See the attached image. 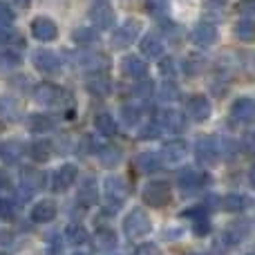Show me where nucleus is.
Here are the masks:
<instances>
[{
    "instance_id": "7",
    "label": "nucleus",
    "mask_w": 255,
    "mask_h": 255,
    "mask_svg": "<svg viewBox=\"0 0 255 255\" xmlns=\"http://www.w3.org/2000/svg\"><path fill=\"white\" fill-rule=\"evenodd\" d=\"M195 157H197V161L204 163V166H215V163L220 161L215 139H213V136H202V139L197 141V145H195Z\"/></svg>"
},
{
    "instance_id": "42",
    "label": "nucleus",
    "mask_w": 255,
    "mask_h": 255,
    "mask_svg": "<svg viewBox=\"0 0 255 255\" xmlns=\"http://www.w3.org/2000/svg\"><path fill=\"white\" fill-rule=\"evenodd\" d=\"M152 92H154V83H152V81H141V83H136L134 90H132V94H134V97H139V99H148Z\"/></svg>"
},
{
    "instance_id": "51",
    "label": "nucleus",
    "mask_w": 255,
    "mask_h": 255,
    "mask_svg": "<svg viewBox=\"0 0 255 255\" xmlns=\"http://www.w3.org/2000/svg\"><path fill=\"white\" fill-rule=\"evenodd\" d=\"M238 11L240 13H251L253 11V0H242V2L238 4Z\"/></svg>"
},
{
    "instance_id": "49",
    "label": "nucleus",
    "mask_w": 255,
    "mask_h": 255,
    "mask_svg": "<svg viewBox=\"0 0 255 255\" xmlns=\"http://www.w3.org/2000/svg\"><path fill=\"white\" fill-rule=\"evenodd\" d=\"M61 253H63L61 240H58V238H52V242H49V249H47V255H61Z\"/></svg>"
},
{
    "instance_id": "8",
    "label": "nucleus",
    "mask_w": 255,
    "mask_h": 255,
    "mask_svg": "<svg viewBox=\"0 0 255 255\" xmlns=\"http://www.w3.org/2000/svg\"><path fill=\"white\" fill-rule=\"evenodd\" d=\"M103 193H106V197L110 204L121 206L128 197V186L121 177H108V179L103 181Z\"/></svg>"
},
{
    "instance_id": "34",
    "label": "nucleus",
    "mask_w": 255,
    "mask_h": 255,
    "mask_svg": "<svg viewBox=\"0 0 255 255\" xmlns=\"http://www.w3.org/2000/svg\"><path fill=\"white\" fill-rule=\"evenodd\" d=\"M79 204H83V206H92V204H97V186L92 184V181H85L83 186L79 188Z\"/></svg>"
},
{
    "instance_id": "45",
    "label": "nucleus",
    "mask_w": 255,
    "mask_h": 255,
    "mask_svg": "<svg viewBox=\"0 0 255 255\" xmlns=\"http://www.w3.org/2000/svg\"><path fill=\"white\" fill-rule=\"evenodd\" d=\"M175 65H177L175 58L168 56V58H163V61H161V65H159V72H161L163 76H170V79H172V76L177 74V67Z\"/></svg>"
},
{
    "instance_id": "4",
    "label": "nucleus",
    "mask_w": 255,
    "mask_h": 255,
    "mask_svg": "<svg viewBox=\"0 0 255 255\" xmlns=\"http://www.w3.org/2000/svg\"><path fill=\"white\" fill-rule=\"evenodd\" d=\"M139 31H141V22L139 20H126L124 25H121L119 29H115V34H112V45H115L117 49L130 47V45L136 40Z\"/></svg>"
},
{
    "instance_id": "33",
    "label": "nucleus",
    "mask_w": 255,
    "mask_h": 255,
    "mask_svg": "<svg viewBox=\"0 0 255 255\" xmlns=\"http://www.w3.org/2000/svg\"><path fill=\"white\" fill-rule=\"evenodd\" d=\"M94 244L99 249H115L117 247V233L112 229H99L94 235Z\"/></svg>"
},
{
    "instance_id": "28",
    "label": "nucleus",
    "mask_w": 255,
    "mask_h": 255,
    "mask_svg": "<svg viewBox=\"0 0 255 255\" xmlns=\"http://www.w3.org/2000/svg\"><path fill=\"white\" fill-rule=\"evenodd\" d=\"M136 168H139L141 172H145V175L157 172L159 168H161V159H159L157 154H152V152H143V154L136 157Z\"/></svg>"
},
{
    "instance_id": "22",
    "label": "nucleus",
    "mask_w": 255,
    "mask_h": 255,
    "mask_svg": "<svg viewBox=\"0 0 255 255\" xmlns=\"http://www.w3.org/2000/svg\"><path fill=\"white\" fill-rule=\"evenodd\" d=\"M247 222H233V224H229L224 229V233H222V242L229 244V247H233V244H240L244 238H247L249 229H247Z\"/></svg>"
},
{
    "instance_id": "41",
    "label": "nucleus",
    "mask_w": 255,
    "mask_h": 255,
    "mask_svg": "<svg viewBox=\"0 0 255 255\" xmlns=\"http://www.w3.org/2000/svg\"><path fill=\"white\" fill-rule=\"evenodd\" d=\"M204 65H206V61H204L202 56H188L184 61V67H186V74L195 76L199 74V72H204Z\"/></svg>"
},
{
    "instance_id": "11",
    "label": "nucleus",
    "mask_w": 255,
    "mask_h": 255,
    "mask_svg": "<svg viewBox=\"0 0 255 255\" xmlns=\"http://www.w3.org/2000/svg\"><path fill=\"white\" fill-rule=\"evenodd\" d=\"M22 157H25V143H22V141L7 139L0 143V159H2V163L13 166V163H18Z\"/></svg>"
},
{
    "instance_id": "24",
    "label": "nucleus",
    "mask_w": 255,
    "mask_h": 255,
    "mask_svg": "<svg viewBox=\"0 0 255 255\" xmlns=\"http://www.w3.org/2000/svg\"><path fill=\"white\" fill-rule=\"evenodd\" d=\"M76 63L85 70H103L108 67V58L103 54H97V52H83L76 56Z\"/></svg>"
},
{
    "instance_id": "17",
    "label": "nucleus",
    "mask_w": 255,
    "mask_h": 255,
    "mask_svg": "<svg viewBox=\"0 0 255 255\" xmlns=\"http://www.w3.org/2000/svg\"><path fill=\"white\" fill-rule=\"evenodd\" d=\"M121 72H124V76H128V79H143L148 74V65L139 56H126L121 61Z\"/></svg>"
},
{
    "instance_id": "27",
    "label": "nucleus",
    "mask_w": 255,
    "mask_h": 255,
    "mask_svg": "<svg viewBox=\"0 0 255 255\" xmlns=\"http://www.w3.org/2000/svg\"><path fill=\"white\" fill-rule=\"evenodd\" d=\"M27 128L34 134H43V132H49L54 128V121L49 119L47 115H29L27 117Z\"/></svg>"
},
{
    "instance_id": "35",
    "label": "nucleus",
    "mask_w": 255,
    "mask_h": 255,
    "mask_svg": "<svg viewBox=\"0 0 255 255\" xmlns=\"http://www.w3.org/2000/svg\"><path fill=\"white\" fill-rule=\"evenodd\" d=\"M0 117H4V119H18L20 117V106L13 99L0 97Z\"/></svg>"
},
{
    "instance_id": "1",
    "label": "nucleus",
    "mask_w": 255,
    "mask_h": 255,
    "mask_svg": "<svg viewBox=\"0 0 255 255\" xmlns=\"http://www.w3.org/2000/svg\"><path fill=\"white\" fill-rule=\"evenodd\" d=\"M34 99L36 103H43L49 108H61V106H70L72 97L67 92H63L61 88H56L54 83H40L34 88Z\"/></svg>"
},
{
    "instance_id": "57",
    "label": "nucleus",
    "mask_w": 255,
    "mask_h": 255,
    "mask_svg": "<svg viewBox=\"0 0 255 255\" xmlns=\"http://www.w3.org/2000/svg\"><path fill=\"white\" fill-rule=\"evenodd\" d=\"M76 255H85V253H76Z\"/></svg>"
},
{
    "instance_id": "55",
    "label": "nucleus",
    "mask_w": 255,
    "mask_h": 255,
    "mask_svg": "<svg viewBox=\"0 0 255 255\" xmlns=\"http://www.w3.org/2000/svg\"><path fill=\"white\" fill-rule=\"evenodd\" d=\"M215 2H226V0H215Z\"/></svg>"
},
{
    "instance_id": "6",
    "label": "nucleus",
    "mask_w": 255,
    "mask_h": 255,
    "mask_svg": "<svg viewBox=\"0 0 255 255\" xmlns=\"http://www.w3.org/2000/svg\"><path fill=\"white\" fill-rule=\"evenodd\" d=\"M186 112H188V117L193 121H206L211 117L213 108L204 94H193V97L186 99Z\"/></svg>"
},
{
    "instance_id": "25",
    "label": "nucleus",
    "mask_w": 255,
    "mask_h": 255,
    "mask_svg": "<svg viewBox=\"0 0 255 255\" xmlns=\"http://www.w3.org/2000/svg\"><path fill=\"white\" fill-rule=\"evenodd\" d=\"M141 54H143V56H148V58H159L163 54L161 38H159V36H154V34L145 36V38L141 40Z\"/></svg>"
},
{
    "instance_id": "50",
    "label": "nucleus",
    "mask_w": 255,
    "mask_h": 255,
    "mask_svg": "<svg viewBox=\"0 0 255 255\" xmlns=\"http://www.w3.org/2000/svg\"><path fill=\"white\" fill-rule=\"evenodd\" d=\"M13 38V29L9 27H0V43H9Z\"/></svg>"
},
{
    "instance_id": "9",
    "label": "nucleus",
    "mask_w": 255,
    "mask_h": 255,
    "mask_svg": "<svg viewBox=\"0 0 255 255\" xmlns=\"http://www.w3.org/2000/svg\"><path fill=\"white\" fill-rule=\"evenodd\" d=\"M90 18H92L97 29H110L112 22H115V11H112V7L106 0H99V2H94L92 9H90Z\"/></svg>"
},
{
    "instance_id": "44",
    "label": "nucleus",
    "mask_w": 255,
    "mask_h": 255,
    "mask_svg": "<svg viewBox=\"0 0 255 255\" xmlns=\"http://www.w3.org/2000/svg\"><path fill=\"white\" fill-rule=\"evenodd\" d=\"M166 7H168V0H145V9H148L150 13H154V16L163 13Z\"/></svg>"
},
{
    "instance_id": "19",
    "label": "nucleus",
    "mask_w": 255,
    "mask_h": 255,
    "mask_svg": "<svg viewBox=\"0 0 255 255\" xmlns=\"http://www.w3.org/2000/svg\"><path fill=\"white\" fill-rule=\"evenodd\" d=\"M179 188L184 190V195H193L195 190H199L204 186V177L202 175H197L195 170H190V168H186V170H181V175H179Z\"/></svg>"
},
{
    "instance_id": "26",
    "label": "nucleus",
    "mask_w": 255,
    "mask_h": 255,
    "mask_svg": "<svg viewBox=\"0 0 255 255\" xmlns=\"http://www.w3.org/2000/svg\"><path fill=\"white\" fill-rule=\"evenodd\" d=\"M247 197L244 195H240V193H229V195H224L222 197V202H220V206L224 208L226 213H240V211H244L247 208Z\"/></svg>"
},
{
    "instance_id": "32",
    "label": "nucleus",
    "mask_w": 255,
    "mask_h": 255,
    "mask_svg": "<svg viewBox=\"0 0 255 255\" xmlns=\"http://www.w3.org/2000/svg\"><path fill=\"white\" fill-rule=\"evenodd\" d=\"M65 238L72 247H83V244L88 242V231H85V226H81V224H72V226H67Z\"/></svg>"
},
{
    "instance_id": "52",
    "label": "nucleus",
    "mask_w": 255,
    "mask_h": 255,
    "mask_svg": "<svg viewBox=\"0 0 255 255\" xmlns=\"http://www.w3.org/2000/svg\"><path fill=\"white\" fill-rule=\"evenodd\" d=\"M161 97H163V99H175V97H177L175 85H166V88H163V92H161Z\"/></svg>"
},
{
    "instance_id": "46",
    "label": "nucleus",
    "mask_w": 255,
    "mask_h": 255,
    "mask_svg": "<svg viewBox=\"0 0 255 255\" xmlns=\"http://www.w3.org/2000/svg\"><path fill=\"white\" fill-rule=\"evenodd\" d=\"M159 136V126L157 124H148V126H143L141 128V132H139V139H157Z\"/></svg>"
},
{
    "instance_id": "54",
    "label": "nucleus",
    "mask_w": 255,
    "mask_h": 255,
    "mask_svg": "<svg viewBox=\"0 0 255 255\" xmlns=\"http://www.w3.org/2000/svg\"><path fill=\"white\" fill-rule=\"evenodd\" d=\"M29 2H31V0H16L18 7H29Z\"/></svg>"
},
{
    "instance_id": "13",
    "label": "nucleus",
    "mask_w": 255,
    "mask_h": 255,
    "mask_svg": "<svg viewBox=\"0 0 255 255\" xmlns=\"http://www.w3.org/2000/svg\"><path fill=\"white\" fill-rule=\"evenodd\" d=\"M34 65L45 74H58L61 72V58L49 49H38L34 54Z\"/></svg>"
},
{
    "instance_id": "38",
    "label": "nucleus",
    "mask_w": 255,
    "mask_h": 255,
    "mask_svg": "<svg viewBox=\"0 0 255 255\" xmlns=\"http://www.w3.org/2000/svg\"><path fill=\"white\" fill-rule=\"evenodd\" d=\"M20 65V56L13 54L11 49H2L0 52V70H13Z\"/></svg>"
},
{
    "instance_id": "30",
    "label": "nucleus",
    "mask_w": 255,
    "mask_h": 255,
    "mask_svg": "<svg viewBox=\"0 0 255 255\" xmlns=\"http://www.w3.org/2000/svg\"><path fill=\"white\" fill-rule=\"evenodd\" d=\"M29 154H31V159H36V161H47V159L52 157V143H49L47 139L34 141V143L29 145Z\"/></svg>"
},
{
    "instance_id": "39",
    "label": "nucleus",
    "mask_w": 255,
    "mask_h": 255,
    "mask_svg": "<svg viewBox=\"0 0 255 255\" xmlns=\"http://www.w3.org/2000/svg\"><path fill=\"white\" fill-rule=\"evenodd\" d=\"M72 38H74L79 45H90V43L97 40V31L90 29V27H79V29H74Z\"/></svg>"
},
{
    "instance_id": "18",
    "label": "nucleus",
    "mask_w": 255,
    "mask_h": 255,
    "mask_svg": "<svg viewBox=\"0 0 255 255\" xmlns=\"http://www.w3.org/2000/svg\"><path fill=\"white\" fill-rule=\"evenodd\" d=\"M54 217H56V204H54L52 199H43V202H38L31 208V220H34L36 224H47Z\"/></svg>"
},
{
    "instance_id": "56",
    "label": "nucleus",
    "mask_w": 255,
    "mask_h": 255,
    "mask_svg": "<svg viewBox=\"0 0 255 255\" xmlns=\"http://www.w3.org/2000/svg\"><path fill=\"white\" fill-rule=\"evenodd\" d=\"M190 255H202V253H190Z\"/></svg>"
},
{
    "instance_id": "21",
    "label": "nucleus",
    "mask_w": 255,
    "mask_h": 255,
    "mask_svg": "<svg viewBox=\"0 0 255 255\" xmlns=\"http://www.w3.org/2000/svg\"><path fill=\"white\" fill-rule=\"evenodd\" d=\"M97 157H99V161H101V166L115 168V166H119V163H121L124 150H121L119 145H115V143H108V145H103V148H99Z\"/></svg>"
},
{
    "instance_id": "53",
    "label": "nucleus",
    "mask_w": 255,
    "mask_h": 255,
    "mask_svg": "<svg viewBox=\"0 0 255 255\" xmlns=\"http://www.w3.org/2000/svg\"><path fill=\"white\" fill-rule=\"evenodd\" d=\"M0 188H2V190H11V181H9V177H4L2 172H0Z\"/></svg>"
},
{
    "instance_id": "10",
    "label": "nucleus",
    "mask_w": 255,
    "mask_h": 255,
    "mask_svg": "<svg viewBox=\"0 0 255 255\" xmlns=\"http://www.w3.org/2000/svg\"><path fill=\"white\" fill-rule=\"evenodd\" d=\"M20 184H22V193H25L22 197L29 199L31 193H38L45 186V175L40 170H36V168H25L20 172Z\"/></svg>"
},
{
    "instance_id": "58",
    "label": "nucleus",
    "mask_w": 255,
    "mask_h": 255,
    "mask_svg": "<svg viewBox=\"0 0 255 255\" xmlns=\"http://www.w3.org/2000/svg\"><path fill=\"white\" fill-rule=\"evenodd\" d=\"M0 255H7V253H0Z\"/></svg>"
},
{
    "instance_id": "43",
    "label": "nucleus",
    "mask_w": 255,
    "mask_h": 255,
    "mask_svg": "<svg viewBox=\"0 0 255 255\" xmlns=\"http://www.w3.org/2000/svg\"><path fill=\"white\" fill-rule=\"evenodd\" d=\"M13 18H16V13L11 11V7L4 2H0V27H7L13 22Z\"/></svg>"
},
{
    "instance_id": "29",
    "label": "nucleus",
    "mask_w": 255,
    "mask_h": 255,
    "mask_svg": "<svg viewBox=\"0 0 255 255\" xmlns=\"http://www.w3.org/2000/svg\"><path fill=\"white\" fill-rule=\"evenodd\" d=\"M186 215L193 220V229L197 235H206L208 231H211V224H208V220H206L202 208H190V211H186Z\"/></svg>"
},
{
    "instance_id": "14",
    "label": "nucleus",
    "mask_w": 255,
    "mask_h": 255,
    "mask_svg": "<svg viewBox=\"0 0 255 255\" xmlns=\"http://www.w3.org/2000/svg\"><path fill=\"white\" fill-rule=\"evenodd\" d=\"M231 117H233L235 121H240V124H251V121L255 119L253 99H249V97L238 99V101L233 103V108H231Z\"/></svg>"
},
{
    "instance_id": "20",
    "label": "nucleus",
    "mask_w": 255,
    "mask_h": 255,
    "mask_svg": "<svg viewBox=\"0 0 255 255\" xmlns=\"http://www.w3.org/2000/svg\"><path fill=\"white\" fill-rule=\"evenodd\" d=\"M85 88H88V92L92 94V97H99V99L108 97V94L112 92V83H110V79H108V76H103V74H94V76H90V79L85 81Z\"/></svg>"
},
{
    "instance_id": "40",
    "label": "nucleus",
    "mask_w": 255,
    "mask_h": 255,
    "mask_svg": "<svg viewBox=\"0 0 255 255\" xmlns=\"http://www.w3.org/2000/svg\"><path fill=\"white\" fill-rule=\"evenodd\" d=\"M139 117H141V110L136 106H124L121 108V121H124L126 126L139 124Z\"/></svg>"
},
{
    "instance_id": "16",
    "label": "nucleus",
    "mask_w": 255,
    "mask_h": 255,
    "mask_svg": "<svg viewBox=\"0 0 255 255\" xmlns=\"http://www.w3.org/2000/svg\"><path fill=\"white\" fill-rule=\"evenodd\" d=\"M217 40V27L211 25V22H199L193 29V43L197 47H208Z\"/></svg>"
},
{
    "instance_id": "31",
    "label": "nucleus",
    "mask_w": 255,
    "mask_h": 255,
    "mask_svg": "<svg viewBox=\"0 0 255 255\" xmlns=\"http://www.w3.org/2000/svg\"><path fill=\"white\" fill-rule=\"evenodd\" d=\"M94 128H97L101 134L112 136L117 132V121H115V117H112V115L101 112V115H97V119H94Z\"/></svg>"
},
{
    "instance_id": "36",
    "label": "nucleus",
    "mask_w": 255,
    "mask_h": 255,
    "mask_svg": "<svg viewBox=\"0 0 255 255\" xmlns=\"http://www.w3.org/2000/svg\"><path fill=\"white\" fill-rule=\"evenodd\" d=\"M235 36H238L240 40H244V43H251L253 36H255V25L251 18H247V20H240L238 25H235Z\"/></svg>"
},
{
    "instance_id": "37",
    "label": "nucleus",
    "mask_w": 255,
    "mask_h": 255,
    "mask_svg": "<svg viewBox=\"0 0 255 255\" xmlns=\"http://www.w3.org/2000/svg\"><path fill=\"white\" fill-rule=\"evenodd\" d=\"M215 143H217V157H220V159L231 161V159L235 157V152H238V143H235V141H231V139H222V141L215 139Z\"/></svg>"
},
{
    "instance_id": "23",
    "label": "nucleus",
    "mask_w": 255,
    "mask_h": 255,
    "mask_svg": "<svg viewBox=\"0 0 255 255\" xmlns=\"http://www.w3.org/2000/svg\"><path fill=\"white\" fill-rule=\"evenodd\" d=\"M161 154H163V159H166L168 163L181 161V159L186 157V143H184L181 139H170V141H166V143H163V148H161Z\"/></svg>"
},
{
    "instance_id": "2",
    "label": "nucleus",
    "mask_w": 255,
    "mask_h": 255,
    "mask_svg": "<svg viewBox=\"0 0 255 255\" xmlns=\"http://www.w3.org/2000/svg\"><path fill=\"white\" fill-rule=\"evenodd\" d=\"M141 197H143V202L148 204V206L152 208H163L170 204V186L166 184V181H150V184H145L143 193H141Z\"/></svg>"
},
{
    "instance_id": "5",
    "label": "nucleus",
    "mask_w": 255,
    "mask_h": 255,
    "mask_svg": "<svg viewBox=\"0 0 255 255\" xmlns=\"http://www.w3.org/2000/svg\"><path fill=\"white\" fill-rule=\"evenodd\" d=\"M31 34H34V38L40 40V43H49V40H54L58 36V27L52 18L38 16L31 20Z\"/></svg>"
},
{
    "instance_id": "48",
    "label": "nucleus",
    "mask_w": 255,
    "mask_h": 255,
    "mask_svg": "<svg viewBox=\"0 0 255 255\" xmlns=\"http://www.w3.org/2000/svg\"><path fill=\"white\" fill-rule=\"evenodd\" d=\"M132 255H159V249L154 244H139Z\"/></svg>"
},
{
    "instance_id": "3",
    "label": "nucleus",
    "mask_w": 255,
    "mask_h": 255,
    "mask_svg": "<svg viewBox=\"0 0 255 255\" xmlns=\"http://www.w3.org/2000/svg\"><path fill=\"white\" fill-rule=\"evenodd\" d=\"M124 229H126L128 238H145V235L150 233V229H152V222H150L145 211L134 208L124 220Z\"/></svg>"
},
{
    "instance_id": "15",
    "label": "nucleus",
    "mask_w": 255,
    "mask_h": 255,
    "mask_svg": "<svg viewBox=\"0 0 255 255\" xmlns=\"http://www.w3.org/2000/svg\"><path fill=\"white\" fill-rule=\"evenodd\" d=\"M154 124L159 126V130L181 132L184 130V117H181L177 110H163V112H159V117H157Z\"/></svg>"
},
{
    "instance_id": "12",
    "label": "nucleus",
    "mask_w": 255,
    "mask_h": 255,
    "mask_svg": "<svg viewBox=\"0 0 255 255\" xmlns=\"http://www.w3.org/2000/svg\"><path fill=\"white\" fill-rule=\"evenodd\" d=\"M76 177H79V170H76V166H72V163H65V166H61L56 172H54V190L56 193H63V190L72 188L76 181Z\"/></svg>"
},
{
    "instance_id": "47",
    "label": "nucleus",
    "mask_w": 255,
    "mask_h": 255,
    "mask_svg": "<svg viewBox=\"0 0 255 255\" xmlns=\"http://www.w3.org/2000/svg\"><path fill=\"white\" fill-rule=\"evenodd\" d=\"M0 217L2 220H11L13 217V204L7 197H0Z\"/></svg>"
}]
</instances>
